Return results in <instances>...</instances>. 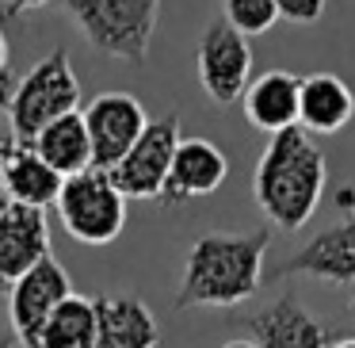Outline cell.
I'll return each mask as SVG.
<instances>
[{
    "mask_svg": "<svg viewBox=\"0 0 355 348\" xmlns=\"http://www.w3.org/2000/svg\"><path fill=\"white\" fill-rule=\"evenodd\" d=\"M80 115H85L88 138H92V169L100 172L115 169L149 126L141 100L130 92H100Z\"/></svg>",
    "mask_w": 355,
    "mask_h": 348,
    "instance_id": "cell-8",
    "label": "cell"
},
{
    "mask_svg": "<svg viewBox=\"0 0 355 348\" xmlns=\"http://www.w3.org/2000/svg\"><path fill=\"white\" fill-rule=\"evenodd\" d=\"M161 329L138 295H100L96 299V348H157Z\"/></svg>",
    "mask_w": 355,
    "mask_h": 348,
    "instance_id": "cell-15",
    "label": "cell"
},
{
    "mask_svg": "<svg viewBox=\"0 0 355 348\" xmlns=\"http://www.w3.org/2000/svg\"><path fill=\"white\" fill-rule=\"evenodd\" d=\"M283 276H313L336 287H352L355 283V215H347L336 226L313 233L283 264Z\"/></svg>",
    "mask_w": 355,
    "mask_h": 348,
    "instance_id": "cell-12",
    "label": "cell"
},
{
    "mask_svg": "<svg viewBox=\"0 0 355 348\" xmlns=\"http://www.w3.org/2000/svg\"><path fill=\"white\" fill-rule=\"evenodd\" d=\"M245 119L256 131H268L271 138L291 126H298V108H302V77L286 69H268L256 81H248L245 96H241Z\"/></svg>",
    "mask_w": 355,
    "mask_h": 348,
    "instance_id": "cell-14",
    "label": "cell"
},
{
    "mask_svg": "<svg viewBox=\"0 0 355 348\" xmlns=\"http://www.w3.org/2000/svg\"><path fill=\"white\" fill-rule=\"evenodd\" d=\"M352 314H355V302H352Z\"/></svg>",
    "mask_w": 355,
    "mask_h": 348,
    "instance_id": "cell-31",
    "label": "cell"
},
{
    "mask_svg": "<svg viewBox=\"0 0 355 348\" xmlns=\"http://www.w3.org/2000/svg\"><path fill=\"white\" fill-rule=\"evenodd\" d=\"M222 348H256V345H252V340H248V337H241V340H225Z\"/></svg>",
    "mask_w": 355,
    "mask_h": 348,
    "instance_id": "cell-27",
    "label": "cell"
},
{
    "mask_svg": "<svg viewBox=\"0 0 355 348\" xmlns=\"http://www.w3.org/2000/svg\"><path fill=\"white\" fill-rule=\"evenodd\" d=\"M4 287H8V279H4V276H0V291H4Z\"/></svg>",
    "mask_w": 355,
    "mask_h": 348,
    "instance_id": "cell-30",
    "label": "cell"
},
{
    "mask_svg": "<svg viewBox=\"0 0 355 348\" xmlns=\"http://www.w3.org/2000/svg\"><path fill=\"white\" fill-rule=\"evenodd\" d=\"M50 256V222L46 210L0 199V276L16 283L19 276Z\"/></svg>",
    "mask_w": 355,
    "mask_h": 348,
    "instance_id": "cell-11",
    "label": "cell"
},
{
    "mask_svg": "<svg viewBox=\"0 0 355 348\" xmlns=\"http://www.w3.org/2000/svg\"><path fill=\"white\" fill-rule=\"evenodd\" d=\"M324 180H329L324 149L313 142V134H306L302 126H291V131L275 134L260 154L252 195L260 210L271 218V226L294 233L317 215Z\"/></svg>",
    "mask_w": 355,
    "mask_h": 348,
    "instance_id": "cell-2",
    "label": "cell"
},
{
    "mask_svg": "<svg viewBox=\"0 0 355 348\" xmlns=\"http://www.w3.org/2000/svg\"><path fill=\"white\" fill-rule=\"evenodd\" d=\"M35 348H96V299L69 295L42 325Z\"/></svg>",
    "mask_w": 355,
    "mask_h": 348,
    "instance_id": "cell-19",
    "label": "cell"
},
{
    "mask_svg": "<svg viewBox=\"0 0 355 348\" xmlns=\"http://www.w3.org/2000/svg\"><path fill=\"white\" fill-rule=\"evenodd\" d=\"M54 207L65 233L80 245H111L126 226V195L100 169L69 176Z\"/></svg>",
    "mask_w": 355,
    "mask_h": 348,
    "instance_id": "cell-5",
    "label": "cell"
},
{
    "mask_svg": "<svg viewBox=\"0 0 355 348\" xmlns=\"http://www.w3.org/2000/svg\"><path fill=\"white\" fill-rule=\"evenodd\" d=\"M31 149L62 180L80 176V172L92 169V138H88V126H85V115H80V111H73V115L50 123L46 131H39V138L31 142Z\"/></svg>",
    "mask_w": 355,
    "mask_h": 348,
    "instance_id": "cell-18",
    "label": "cell"
},
{
    "mask_svg": "<svg viewBox=\"0 0 355 348\" xmlns=\"http://www.w3.org/2000/svg\"><path fill=\"white\" fill-rule=\"evenodd\" d=\"M8 146H12V134L8 138H0V169H4V154H8ZM0 199H4V176H0Z\"/></svg>",
    "mask_w": 355,
    "mask_h": 348,
    "instance_id": "cell-25",
    "label": "cell"
},
{
    "mask_svg": "<svg viewBox=\"0 0 355 348\" xmlns=\"http://www.w3.org/2000/svg\"><path fill=\"white\" fill-rule=\"evenodd\" d=\"M279 19H291V24H317L324 16V0H275Z\"/></svg>",
    "mask_w": 355,
    "mask_h": 348,
    "instance_id": "cell-21",
    "label": "cell"
},
{
    "mask_svg": "<svg viewBox=\"0 0 355 348\" xmlns=\"http://www.w3.org/2000/svg\"><path fill=\"white\" fill-rule=\"evenodd\" d=\"M8 73V39H4V27H0V77Z\"/></svg>",
    "mask_w": 355,
    "mask_h": 348,
    "instance_id": "cell-24",
    "label": "cell"
},
{
    "mask_svg": "<svg viewBox=\"0 0 355 348\" xmlns=\"http://www.w3.org/2000/svg\"><path fill=\"white\" fill-rule=\"evenodd\" d=\"M355 119V92L336 73H309L302 77L298 126L306 134H336Z\"/></svg>",
    "mask_w": 355,
    "mask_h": 348,
    "instance_id": "cell-17",
    "label": "cell"
},
{
    "mask_svg": "<svg viewBox=\"0 0 355 348\" xmlns=\"http://www.w3.org/2000/svg\"><path fill=\"white\" fill-rule=\"evenodd\" d=\"M16 73H4V77H0V119H8V108H12V92H16Z\"/></svg>",
    "mask_w": 355,
    "mask_h": 348,
    "instance_id": "cell-22",
    "label": "cell"
},
{
    "mask_svg": "<svg viewBox=\"0 0 355 348\" xmlns=\"http://www.w3.org/2000/svg\"><path fill=\"white\" fill-rule=\"evenodd\" d=\"M241 329L256 348H332V329L302 306L294 287L283 291L275 302L260 306L256 314H245Z\"/></svg>",
    "mask_w": 355,
    "mask_h": 348,
    "instance_id": "cell-10",
    "label": "cell"
},
{
    "mask_svg": "<svg viewBox=\"0 0 355 348\" xmlns=\"http://www.w3.org/2000/svg\"><path fill=\"white\" fill-rule=\"evenodd\" d=\"M230 176V161L225 154L207 138H184L172 157V169H168V184H164L161 203L168 207H180V203H191L202 199V195H214L218 188L225 184Z\"/></svg>",
    "mask_w": 355,
    "mask_h": 348,
    "instance_id": "cell-13",
    "label": "cell"
},
{
    "mask_svg": "<svg viewBox=\"0 0 355 348\" xmlns=\"http://www.w3.org/2000/svg\"><path fill=\"white\" fill-rule=\"evenodd\" d=\"M0 348H16V333H0Z\"/></svg>",
    "mask_w": 355,
    "mask_h": 348,
    "instance_id": "cell-28",
    "label": "cell"
},
{
    "mask_svg": "<svg viewBox=\"0 0 355 348\" xmlns=\"http://www.w3.org/2000/svg\"><path fill=\"white\" fill-rule=\"evenodd\" d=\"M88 47L130 65H146L161 0H62Z\"/></svg>",
    "mask_w": 355,
    "mask_h": 348,
    "instance_id": "cell-3",
    "label": "cell"
},
{
    "mask_svg": "<svg viewBox=\"0 0 355 348\" xmlns=\"http://www.w3.org/2000/svg\"><path fill=\"white\" fill-rule=\"evenodd\" d=\"M8 4H12V16H24V12L42 8V4H50V0H8Z\"/></svg>",
    "mask_w": 355,
    "mask_h": 348,
    "instance_id": "cell-23",
    "label": "cell"
},
{
    "mask_svg": "<svg viewBox=\"0 0 355 348\" xmlns=\"http://www.w3.org/2000/svg\"><path fill=\"white\" fill-rule=\"evenodd\" d=\"M0 176H4V199L24 203V207H39V210L54 207L58 195H62V184H65L31 146H24L16 138H12L8 154H4Z\"/></svg>",
    "mask_w": 355,
    "mask_h": 348,
    "instance_id": "cell-16",
    "label": "cell"
},
{
    "mask_svg": "<svg viewBox=\"0 0 355 348\" xmlns=\"http://www.w3.org/2000/svg\"><path fill=\"white\" fill-rule=\"evenodd\" d=\"M332 348H355V337H344V340H332Z\"/></svg>",
    "mask_w": 355,
    "mask_h": 348,
    "instance_id": "cell-29",
    "label": "cell"
},
{
    "mask_svg": "<svg viewBox=\"0 0 355 348\" xmlns=\"http://www.w3.org/2000/svg\"><path fill=\"white\" fill-rule=\"evenodd\" d=\"M180 142H184V134H180L176 111H168V115H161V119H149L146 134L134 142V149L107 172L111 184H115L126 199H161Z\"/></svg>",
    "mask_w": 355,
    "mask_h": 348,
    "instance_id": "cell-6",
    "label": "cell"
},
{
    "mask_svg": "<svg viewBox=\"0 0 355 348\" xmlns=\"http://www.w3.org/2000/svg\"><path fill=\"white\" fill-rule=\"evenodd\" d=\"M195 58H199V85L214 103L230 108L245 96L248 81H252V50H248L245 35L225 24V16L207 24Z\"/></svg>",
    "mask_w": 355,
    "mask_h": 348,
    "instance_id": "cell-7",
    "label": "cell"
},
{
    "mask_svg": "<svg viewBox=\"0 0 355 348\" xmlns=\"http://www.w3.org/2000/svg\"><path fill=\"white\" fill-rule=\"evenodd\" d=\"M268 230L245 233H202L184 260V276L176 287V310L195 306H241L263 287V256H268Z\"/></svg>",
    "mask_w": 355,
    "mask_h": 348,
    "instance_id": "cell-1",
    "label": "cell"
},
{
    "mask_svg": "<svg viewBox=\"0 0 355 348\" xmlns=\"http://www.w3.org/2000/svg\"><path fill=\"white\" fill-rule=\"evenodd\" d=\"M73 295L69 272L62 268V260L46 256L42 264H35L27 276H19L8 291V314H12V333L24 348H35L42 325L50 322L58 306Z\"/></svg>",
    "mask_w": 355,
    "mask_h": 348,
    "instance_id": "cell-9",
    "label": "cell"
},
{
    "mask_svg": "<svg viewBox=\"0 0 355 348\" xmlns=\"http://www.w3.org/2000/svg\"><path fill=\"white\" fill-rule=\"evenodd\" d=\"M275 19H279L275 0H225V24H230L233 31H241L245 39L248 35L271 31Z\"/></svg>",
    "mask_w": 355,
    "mask_h": 348,
    "instance_id": "cell-20",
    "label": "cell"
},
{
    "mask_svg": "<svg viewBox=\"0 0 355 348\" xmlns=\"http://www.w3.org/2000/svg\"><path fill=\"white\" fill-rule=\"evenodd\" d=\"M77 108H80V81L73 73L69 50L54 47L12 92V108H8L12 138L31 146L39 138V131L73 115Z\"/></svg>",
    "mask_w": 355,
    "mask_h": 348,
    "instance_id": "cell-4",
    "label": "cell"
},
{
    "mask_svg": "<svg viewBox=\"0 0 355 348\" xmlns=\"http://www.w3.org/2000/svg\"><path fill=\"white\" fill-rule=\"evenodd\" d=\"M8 19H16V16H12V4H8V0H0V27L8 24Z\"/></svg>",
    "mask_w": 355,
    "mask_h": 348,
    "instance_id": "cell-26",
    "label": "cell"
}]
</instances>
